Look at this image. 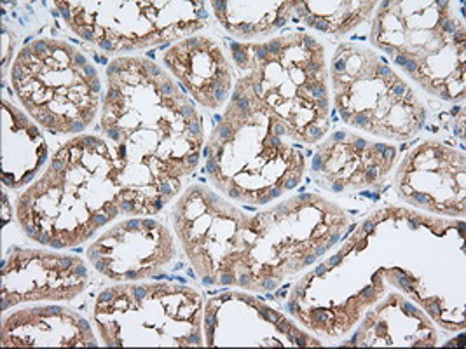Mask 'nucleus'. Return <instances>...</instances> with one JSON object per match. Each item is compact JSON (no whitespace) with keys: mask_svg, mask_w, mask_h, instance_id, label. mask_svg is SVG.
Returning a JSON list of instances; mask_svg holds the SVG:
<instances>
[{"mask_svg":"<svg viewBox=\"0 0 466 349\" xmlns=\"http://www.w3.org/2000/svg\"><path fill=\"white\" fill-rule=\"evenodd\" d=\"M106 75L100 128L125 170V203L135 217L154 215L199 166L203 119L187 91L148 58L119 56Z\"/></svg>","mask_w":466,"mask_h":349,"instance_id":"1","label":"nucleus"},{"mask_svg":"<svg viewBox=\"0 0 466 349\" xmlns=\"http://www.w3.org/2000/svg\"><path fill=\"white\" fill-rule=\"evenodd\" d=\"M123 174L116 149L106 138H70L16 197L15 215L23 234L53 250L85 244L123 215Z\"/></svg>","mask_w":466,"mask_h":349,"instance_id":"2","label":"nucleus"},{"mask_svg":"<svg viewBox=\"0 0 466 349\" xmlns=\"http://www.w3.org/2000/svg\"><path fill=\"white\" fill-rule=\"evenodd\" d=\"M290 128L266 107L241 74L233 95L203 147L205 174L238 203L266 204L294 191L306 172V155Z\"/></svg>","mask_w":466,"mask_h":349,"instance_id":"3","label":"nucleus"},{"mask_svg":"<svg viewBox=\"0 0 466 349\" xmlns=\"http://www.w3.org/2000/svg\"><path fill=\"white\" fill-rule=\"evenodd\" d=\"M233 64L297 144L317 145L330 128V70L323 44L300 32L231 44Z\"/></svg>","mask_w":466,"mask_h":349,"instance_id":"4","label":"nucleus"},{"mask_svg":"<svg viewBox=\"0 0 466 349\" xmlns=\"http://www.w3.org/2000/svg\"><path fill=\"white\" fill-rule=\"evenodd\" d=\"M350 225L348 212L317 194H299L250 217L239 288L268 294L330 252Z\"/></svg>","mask_w":466,"mask_h":349,"instance_id":"5","label":"nucleus"},{"mask_svg":"<svg viewBox=\"0 0 466 349\" xmlns=\"http://www.w3.org/2000/svg\"><path fill=\"white\" fill-rule=\"evenodd\" d=\"M9 79L30 119L53 135L83 133L100 109L98 70L77 45L64 39L37 37L25 44Z\"/></svg>","mask_w":466,"mask_h":349,"instance_id":"6","label":"nucleus"},{"mask_svg":"<svg viewBox=\"0 0 466 349\" xmlns=\"http://www.w3.org/2000/svg\"><path fill=\"white\" fill-rule=\"evenodd\" d=\"M451 2H380L370 44L390 58L403 56L426 93L442 100L465 96V18Z\"/></svg>","mask_w":466,"mask_h":349,"instance_id":"7","label":"nucleus"},{"mask_svg":"<svg viewBox=\"0 0 466 349\" xmlns=\"http://www.w3.org/2000/svg\"><path fill=\"white\" fill-rule=\"evenodd\" d=\"M203 320L199 292L178 284H116L93 307V322L106 348L205 346Z\"/></svg>","mask_w":466,"mask_h":349,"instance_id":"8","label":"nucleus"},{"mask_svg":"<svg viewBox=\"0 0 466 349\" xmlns=\"http://www.w3.org/2000/svg\"><path fill=\"white\" fill-rule=\"evenodd\" d=\"M329 70L344 125L390 140H409L423 128L426 110L416 93L372 47L340 44Z\"/></svg>","mask_w":466,"mask_h":349,"instance_id":"9","label":"nucleus"},{"mask_svg":"<svg viewBox=\"0 0 466 349\" xmlns=\"http://www.w3.org/2000/svg\"><path fill=\"white\" fill-rule=\"evenodd\" d=\"M65 25L106 55L178 43L207 26L205 2H55Z\"/></svg>","mask_w":466,"mask_h":349,"instance_id":"10","label":"nucleus"},{"mask_svg":"<svg viewBox=\"0 0 466 349\" xmlns=\"http://www.w3.org/2000/svg\"><path fill=\"white\" fill-rule=\"evenodd\" d=\"M250 217L207 185H191L173 208V227L205 284L238 286L248 254Z\"/></svg>","mask_w":466,"mask_h":349,"instance_id":"11","label":"nucleus"},{"mask_svg":"<svg viewBox=\"0 0 466 349\" xmlns=\"http://www.w3.org/2000/svg\"><path fill=\"white\" fill-rule=\"evenodd\" d=\"M87 261L117 284L144 282L161 274L177 257L170 229L154 218H127L89 244Z\"/></svg>","mask_w":466,"mask_h":349,"instance_id":"12","label":"nucleus"},{"mask_svg":"<svg viewBox=\"0 0 466 349\" xmlns=\"http://www.w3.org/2000/svg\"><path fill=\"white\" fill-rule=\"evenodd\" d=\"M86 262L60 250L11 246L2 261V313L28 303L74 301L87 284Z\"/></svg>","mask_w":466,"mask_h":349,"instance_id":"13","label":"nucleus"},{"mask_svg":"<svg viewBox=\"0 0 466 349\" xmlns=\"http://www.w3.org/2000/svg\"><path fill=\"white\" fill-rule=\"evenodd\" d=\"M397 151L386 144H372L355 133L336 131L313 157L317 184L330 193L361 191L380 185L393 168Z\"/></svg>","mask_w":466,"mask_h":349,"instance_id":"14","label":"nucleus"},{"mask_svg":"<svg viewBox=\"0 0 466 349\" xmlns=\"http://www.w3.org/2000/svg\"><path fill=\"white\" fill-rule=\"evenodd\" d=\"M163 64L194 102L205 109L228 105L234 89V66L222 45L207 35H191L163 51Z\"/></svg>","mask_w":466,"mask_h":349,"instance_id":"15","label":"nucleus"},{"mask_svg":"<svg viewBox=\"0 0 466 349\" xmlns=\"http://www.w3.org/2000/svg\"><path fill=\"white\" fill-rule=\"evenodd\" d=\"M4 348H96L93 328L64 305H30L2 318Z\"/></svg>","mask_w":466,"mask_h":349,"instance_id":"16","label":"nucleus"},{"mask_svg":"<svg viewBox=\"0 0 466 349\" xmlns=\"http://www.w3.org/2000/svg\"><path fill=\"white\" fill-rule=\"evenodd\" d=\"M47 144L39 125L9 100H2V182L28 187L47 161Z\"/></svg>","mask_w":466,"mask_h":349,"instance_id":"17","label":"nucleus"},{"mask_svg":"<svg viewBox=\"0 0 466 349\" xmlns=\"http://www.w3.org/2000/svg\"><path fill=\"white\" fill-rule=\"evenodd\" d=\"M217 22L239 41L269 37L285 26L294 13V2H210Z\"/></svg>","mask_w":466,"mask_h":349,"instance_id":"18","label":"nucleus"},{"mask_svg":"<svg viewBox=\"0 0 466 349\" xmlns=\"http://www.w3.org/2000/svg\"><path fill=\"white\" fill-rule=\"evenodd\" d=\"M380 2H294V13L313 30L340 37L369 22Z\"/></svg>","mask_w":466,"mask_h":349,"instance_id":"19","label":"nucleus"}]
</instances>
